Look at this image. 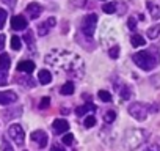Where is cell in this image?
<instances>
[{
    "mask_svg": "<svg viewBox=\"0 0 160 151\" xmlns=\"http://www.w3.org/2000/svg\"><path fill=\"white\" fill-rule=\"evenodd\" d=\"M46 63H49L57 71H61L66 76H71V77H75V79H82L85 72L83 58L69 50L52 49L46 55Z\"/></svg>",
    "mask_w": 160,
    "mask_h": 151,
    "instance_id": "1",
    "label": "cell"
},
{
    "mask_svg": "<svg viewBox=\"0 0 160 151\" xmlns=\"http://www.w3.org/2000/svg\"><path fill=\"white\" fill-rule=\"evenodd\" d=\"M160 61V55H158V49L154 46L149 50H140L133 55V63L141 68L143 71H151L154 69Z\"/></svg>",
    "mask_w": 160,
    "mask_h": 151,
    "instance_id": "2",
    "label": "cell"
},
{
    "mask_svg": "<svg viewBox=\"0 0 160 151\" xmlns=\"http://www.w3.org/2000/svg\"><path fill=\"white\" fill-rule=\"evenodd\" d=\"M149 138V132L146 129H140V128H130L126 129L124 137H122V143L127 149L133 151L137 148H140L141 145H144Z\"/></svg>",
    "mask_w": 160,
    "mask_h": 151,
    "instance_id": "3",
    "label": "cell"
},
{
    "mask_svg": "<svg viewBox=\"0 0 160 151\" xmlns=\"http://www.w3.org/2000/svg\"><path fill=\"white\" fill-rule=\"evenodd\" d=\"M151 112V106L144 104V102H132L129 106V113L132 118L138 120V121H144L148 113Z\"/></svg>",
    "mask_w": 160,
    "mask_h": 151,
    "instance_id": "4",
    "label": "cell"
},
{
    "mask_svg": "<svg viewBox=\"0 0 160 151\" xmlns=\"http://www.w3.org/2000/svg\"><path fill=\"white\" fill-rule=\"evenodd\" d=\"M82 33L88 38H91L96 32V27H98V14L91 13V14H87L83 19H82Z\"/></svg>",
    "mask_w": 160,
    "mask_h": 151,
    "instance_id": "5",
    "label": "cell"
},
{
    "mask_svg": "<svg viewBox=\"0 0 160 151\" xmlns=\"http://www.w3.org/2000/svg\"><path fill=\"white\" fill-rule=\"evenodd\" d=\"M8 135L11 137V140H13L18 146H22V145H24L25 134H24V129H22L21 124H11L10 129H8Z\"/></svg>",
    "mask_w": 160,
    "mask_h": 151,
    "instance_id": "6",
    "label": "cell"
},
{
    "mask_svg": "<svg viewBox=\"0 0 160 151\" xmlns=\"http://www.w3.org/2000/svg\"><path fill=\"white\" fill-rule=\"evenodd\" d=\"M57 24V19L55 18H47L46 21H42L41 24H38V35L39 36H46Z\"/></svg>",
    "mask_w": 160,
    "mask_h": 151,
    "instance_id": "7",
    "label": "cell"
},
{
    "mask_svg": "<svg viewBox=\"0 0 160 151\" xmlns=\"http://www.w3.org/2000/svg\"><path fill=\"white\" fill-rule=\"evenodd\" d=\"M18 101V95L14 91H0V106H10Z\"/></svg>",
    "mask_w": 160,
    "mask_h": 151,
    "instance_id": "8",
    "label": "cell"
},
{
    "mask_svg": "<svg viewBox=\"0 0 160 151\" xmlns=\"http://www.w3.org/2000/svg\"><path fill=\"white\" fill-rule=\"evenodd\" d=\"M25 11H27V14H28L30 19H38L41 16V13H42V7L39 3H36V2H32V3L27 5V10Z\"/></svg>",
    "mask_w": 160,
    "mask_h": 151,
    "instance_id": "9",
    "label": "cell"
},
{
    "mask_svg": "<svg viewBox=\"0 0 160 151\" xmlns=\"http://www.w3.org/2000/svg\"><path fill=\"white\" fill-rule=\"evenodd\" d=\"M27 19L24 18V16H21V14H18V16H14L13 19H11V29L13 30H25L27 29Z\"/></svg>",
    "mask_w": 160,
    "mask_h": 151,
    "instance_id": "10",
    "label": "cell"
},
{
    "mask_svg": "<svg viewBox=\"0 0 160 151\" xmlns=\"http://www.w3.org/2000/svg\"><path fill=\"white\" fill-rule=\"evenodd\" d=\"M32 140L35 143H38L39 148H44L47 145V134L44 131H35V132H32Z\"/></svg>",
    "mask_w": 160,
    "mask_h": 151,
    "instance_id": "11",
    "label": "cell"
},
{
    "mask_svg": "<svg viewBox=\"0 0 160 151\" xmlns=\"http://www.w3.org/2000/svg\"><path fill=\"white\" fill-rule=\"evenodd\" d=\"M18 71L19 72H25V74H32L35 71V63L30 60H22L18 63Z\"/></svg>",
    "mask_w": 160,
    "mask_h": 151,
    "instance_id": "12",
    "label": "cell"
},
{
    "mask_svg": "<svg viewBox=\"0 0 160 151\" xmlns=\"http://www.w3.org/2000/svg\"><path fill=\"white\" fill-rule=\"evenodd\" d=\"M52 128H53V132H55V134H63V132H66V131L69 129V124H68V121H66V120L57 118V120L53 121Z\"/></svg>",
    "mask_w": 160,
    "mask_h": 151,
    "instance_id": "13",
    "label": "cell"
},
{
    "mask_svg": "<svg viewBox=\"0 0 160 151\" xmlns=\"http://www.w3.org/2000/svg\"><path fill=\"white\" fill-rule=\"evenodd\" d=\"M16 82L24 85V87H28V88L35 87V81L30 77V74H24V76H21V77H16Z\"/></svg>",
    "mask_w": 160,
    "mask_h": 151,
    "instance_id": "14",
    "label": "cell"
},
{
    "mask_svg": "<svg viewBox=\"0 0 160 151\" xmlns=\"http://www.w3.org/2000/svg\"><path fill=\"white\" fill-rule=\"evenodd\" d=\"M38 79H39V82H41L42 85H47V84L52 82V74H50L47 69H41L39 74H38Z\"/></svg>",
    "mask_w": 160,
    "mask_h": 151,
    "instance_id": "15",
    "label": "cell"
},
{
    "mask_svg": "<svg viewBox=\"0 0 160 151\" xmlns=\"http://www.w3.org/2000/svg\"><path fill=\"white\" fill-rule=\"evenodd\" d=\"M146 7H148V10H149L152 19H155V21L160 19V7H157V5H154V3H151V2H148Z\"/></svg>",
    "mask_w": 160,
    "mask_h": 151,
    "instance_id": "16",
    "label": "cell"
},
{
    "mask_svg": "<svg viewBox=\"0 0 160 151\" xmlns=\"http://www.w3.org/2000/svg\"><path fill=\"white\" fill-rule=\"evenodd\" d=\"M130 43H132V46H133V47H141V46H144V44H146V39H144L141 35L135 33V35H132V36H130Z\"/></svg>",
    "mask_w": 160,
    "mask_h": 151,
    "instance_id": "17",
    "label": "cell"
},
{
    "mask_svg": "<svg viewBox=\"0 0 160 151\" xmlns=\"http://www.w3.org/2000/svg\"><path fill=\"white\" fill-rule=\"evenodd\" d=\"M11 66V60H10V55L8 54H0V69H3L7 71L8 68Z\"/></svg>",
    "mask_w": 160,
    "mask_h": 151,
    "instance_id": "18",
    "label": "cell"
},
{
    "mask_svg": "<svg viewBox=\"0 0 160 151\" xmlns=\"http://www.w3.org/2000/svg\"><path fill=\"white\" fill-rule=\"evenodd\" d=\"M146 35H148L151 39H155L157 36H160V24H154L152 27H149L148 32H146Z\"/></svg>",
    "mask_w": 160,
    "mask_h": 151,
    "instance_id": "19",
    "label": "cell"
},
{
    "mask_svg": "<svg viewBox=\"0 0 160 151\" xmlns=\"http://www.w3.org/2000/svg\"><path fill=\"white\" fill-rule=\"evenodd\" d=\"M74 91H75V87H74L72 82H66V84L60 88V93L64 95V96H69V95H72Z\"/></svg>",
    "mask_w": 160,
    "mask_h": 151,
    "instance_id": "20",
    "label": "cell"
},
{
    "mask_svg": "<svg viewBox=\"0 0 160 151\" xmlns=\"http://www.w3.org/2000/svg\"><path fill=\"white\" fill-rule=\"evenodd\" d=\"M90 110H96V107H94L93 104L80 106V107H77V109H75V113H77L78 117H83V115H87V112H90Z\"/></svg>",
    "mask_w": 160,
    "mask_h": 151,
    "instance_id": "21",
    "label": "cell"
},
{
    "mask_svg": "<svg viewBox=\"0 0 160 151\" xmlns=\"http://www.w3.org/2000/svg\"><path fill=\"white\" fill-rule=\"evenodd\" d=\"M102 11H105L107 14H115V13H116V3H115V2L104 3V7H102Z\"/></svg>",
    "mask_w": 160,
    "mask_h": 151,
    "instance_id": "22",
    "label": "cell"
},
{
    "mask_svg": "<svg viewBox=\"0 0 160 151\" xmlns=\"http://www.w3.org/2000/svg\"><path fill=\"white\" fill-rule=\"evenodd\" d=\"M115 120H116V112H115L113 109L107 110V112H105V115H104V121L110 124V123H113Z\"/></svg>",
    "mask_w": 160,
    "mask_h": 151,
    "instance_id": "23",
    "label": "cell"
},
{
    "mask_svg": "<svg viewBox=\"0 0 160 151\" xmlns=\"http://www.w3.org/2000/svg\"><path fill=\"white\" fill-rule=\"evenodd\" d=\"M24 39H25L27 46L30 47V50H35V41H33V33H32V32H27V33L24 35Z\"/></svg>",
    "mask_w": 160,
    "mask_h": 151,
    "instance_id": "24",
    "label": "cell"
},
{
    "mask_svg": "<svg viewBox=\"0 0 160 151\" xmlns=\"http://www.w3.org/2000/svg\"><path fill=\"white\" fill-rule=\"evenodd\" d=\"M98 96H99V99L104 101V102H110V101H112V93H108L107 90H99Z\"/></svg>",
    "mask_w": 160,
    "mask_h": 151,
    "instance_id": "25",
    "label": "cell"
},
{
    "mask_svg": "<svg viewBox=\"0 0 160 151\" xmlns=\"http://www.w3.org/2000/svg\"><path fill=\"white\" fill-rule=\"evenodd\" d=\"M21 47H22V41H21V38H19V36H11V49H14V50H21Z\"/></svg>",
    "mask_w": 160,
    "mask_h": 151,
    "instance_id": "26",
    "label": "cell"
},
{
    "mask_svg": "<svg viewBox=\"0 0 160 151\" xmlns=\"http://www.w3.org/2000/svg\"><path fill=\"white\" fill-rule=\"evenodd\" d=\"M119 95H121V98H124V99H130L132 91H130V88H129L127 85H124V87L119 90Z\"/></svg>",
    "mask_w": 160,
    "mask_h": 151,
    "instance_id": "27",
    "label": "cell"
},
{
    "mask_svg": "<svg viewBox=\"0 0 160 151\" xmlns=\"http://www.w3.org/2000/svg\"><path fill=\"white\" fill-rule=\"evenodd\" d=\"M94 124H96V117H93V115H88L85 118V121H83V126L85 128H93Z\"/></svg>",
    "mask_w": 160,
    "mask_h": 151,
    "instance_id": "28",
    "label": "cell"
},
{
    "mask_svg": "<svg viewBox=\"0 0 160 151\" xmlns=\"http://www.w3.org/2000/svg\"><path fill=\"white\" fill-rule=\"evenodd\" d=\"M61 142H63L66 146H71V145L74 143V135H72V134H66V135L61 137Z\"/></svg>",
    "mask_w": 160,
    "mask_h": 151,
    "instance_id": "29",
    "label": "cell"
},
{
    "mask_svg": "<svg viewBox=\"0 0 160 151\" xmlns=\"http://www.w3.org/2000/svg\"><path fill=\"white\" fill-rule=\"evenodd\" d=\"M7 82H8V74H7V71L0 69V87L5 85Z\"/></svg>",
    "mask_w": 160,
    "mask_h": 151,
    "instance_id": "30",
    "label": "cell"
},
{
    "mask_svg": "<svg viewBox=\"0 0 160 151\" xmlns=\"http://www.w3.org/2000/svg\"><path fill=\"white\" fill-rule=\"evenodd\" d=\"M7 16H8V13H7L5 10H2V8H0V29H3V25H5V21H7Z\"/></svg>",
    "mask_w": 160,
    "mask_h": 151,
    "instance_id": "31",
    "label": "cell"
},
{
    "mask_svg": "<svg viewBox=\"0 0 160 151\" xmlns=\"http://www.w3.org/2000/svg\"><path fill=\"white\" fill-rule=\"evenodd\" d=\"M108 54H110L112 58H118V55H119V47H118V46H113V47L108 50Z\"/></svg>",
    "mask_w": 160,
    "mask_h": 151,
    "instance_id": "32",
    "label": "cell"
},
{
    "mask_svg": "<svg viewBox=\"0 0 160 151\" xmlns=\"http://www.w3.org/2000/svg\"><path fill=\"white\" fill-rule=\"evenodd\" d=\"M50 106V98H42L41 99V102H39V109H46V107H49Z\"/></svg>",
    "mask_w": 160,
    "mask_h": 151,
    "instance_id": "33",
    "label": "cell"
},
{
    "mask_svg": "<svg viewBox=\"0 0 160 151\" xmlns=\"http://www.w3.org/2000/svg\"><path fill=\"white\" fill-rule=\"evenodd\" d=\"M127 25H129V29H130V30H135V29H137V19H135V18H129Z\"/></svg>",
    "mask_w": 160,
    "mask_h": 151,
    "instance_id": "34",
    "label": "cell"
},
{
    "mask_svg": "<svg viewBox=\"0 0 160 151\" xmlns=\"http://www.w3.org/2000/svg\"><path fill=\"white\" fill-rule=\"evenodd\" d=\"M2 151H14V149L11 148V145H10L7 140H3V143H2Z\"/></svg>",
    "mask_w": 160,
    "mask_h": 151,
    "instance_id": "35",
    "label": "cell"
},
{
    "mask_svg": "<svg viewBox=\"0 0 160 151\" xmlns=\"http://www.w3.org/2000/svg\"><path fill=\"white\" fill-rule=\"evenodd\" d=\"M144 151H160V145H157V143H152V145H149Z\"/></svg>",
    "mask_w": 160,
    "mask_h": 151,
    "instance_id": "36",
    "label": "cell"
},
{
    "mask_svg": "<svg viewBox=\"0 0 160 151\" xmlns=\"http://www.w3.org/2000/svg\"><path fill=\"white\" fill-rule=\"evenodd\" d=\"M50 151H64V148H61L60 145L55 143V145H52V149H50Z\"/></svg>",
    "mask_w": 160,
    "mask_h": 151,
    "instance_id": "37",
    "label": "cell"
},
{
    "mask_svg": "<svg viewBox=\"0 0 160 151\" xmlns=\"http://www.w3.org/2000/svg\"><path fill=\"white\" fill-rule=\"evenodd\" d=\"M3 47H5V36L0 35V50H2Z\"/></svg>",
    "mask_w": 160,
    "mask_h": 151,
    "instance_id": "38",
    "label": "cell"
},
{
    "mask_svg": "<svg viewBox=\"0 0 160 151\" xmlns=\"http://www.w3.org/2000/svg\"><path fill=\"white\" fill-rule=\"evenodd\" d=\"M71 3H78L80 7H82V5L87 3V0H71Z\"/></svg>",
    "mask_w": 160,
    "mask_h": 151,
    "instance_id": "39",
    "label": "cell"
},
{
    "mask_svg": "<svg viewBox=\"0 0 160 151\" xmlns=\"http://www.w3.org/2000/svg\"><path fill=\"white\" fill-rule=\"evenodd\" d=\"M3 2H5L7 5H10V7H14V3H16V0H3Z\"/></svg>",
    "mask_w": 160,
    "mask_h": 151,
    "instance_id": "40",
    "label": "cell"
},
{
    "mask_svg": "<svg viewBox=\"0 0 160 151\" xmlns=\"http://www.w3.org/2000/svg\"><path fill=\"white\" fill-rule=\"evenodd\" d=\"M24 151H27V149H24Z\"/></svg>",
    "mask_w": 160,
    "mask_h": 151,
    "instance_id": "41",
    "label": "cell"
}]
</instances>
